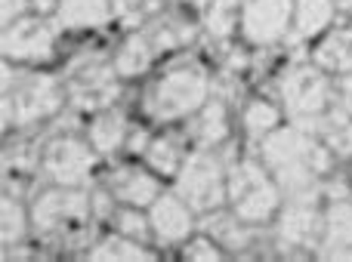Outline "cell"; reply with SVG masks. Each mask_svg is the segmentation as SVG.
<instances>
[{
    "label": "cell",
    "instance_id": "6da1fadb",
    "mask_svg": "<svg viewBox=\"0 0 352 262\" xmlns=\"http://www.w3.org/2000/svg\"><path fill=\"white\" fill-rule=\"evenodd\" d=\"M263 164L278 182L281 195H297L318 182V176L331 170V148L316 133L303 127H275L263 136Z\"/></svg>",
    "mask_w": 352,
    "mask_h": 262
},
{
    "label": "cell",
    "instance_id": "7a4b0ae2",
    "mask_svg": "<svg viewBox=\"0 0 352 262\" xmlns=\"http://www.w3.org/2000/svg\"><path fill=\"white\" fill-rule=\"evenodd\" d=\"M68 102V93L50 74L12 71L3 62V127H34Z\"/></svg>",
    "mask_w": 352,
    "mask_h": 262
},
{
    "label": "cell",
    "instance_id": "3957f363",
    "mask_svg": "<svg viewBox=\"0 0 352 262\" xmlns=\"http://www.w3.org/2000/svg\"><path fill=\"white\" fill-rule=\"evenodd\" d=\"M207 99H210V74L201 65H176L148 86L146 115L158 123H173L201 111Z\"/></svg>",
    "mask_w": 352,
    "mask_h": 262
},
{
    "label": "cell",
    "instance_id": "277c9868",
    "mask_svg": "<svg viewBox=\"0 0 352 262\" xmlns=\"http://www.w3.org/2000/svg\"><path fill=\"white\" fill-rule=\"evenodd\" d=\"M226 185H229V204L232 213L241 216L250 226H266L278 216L281 210V189L266 170V164L254 158L232 160L229 173H226Z\"/></svg>",
    "mask_w": 352,
    "mask_h": 262
},
{
    "label": "cell",
    "instance_id": "5b68a950",
    "mask_svg": "<svg viewBox=\"0 0 352 262\" xmlns=\"http://www.w3.org/2000/svg\"><path fill=\"white\" fill-rule=\"evenodd\" d=\"M278 86L281 105H285L287 117L294 127H303L316 133L318 117L328 111L331 105V80L318 65H294L275 80Z\"/></svg>",
    "mask_w": 352,
    "mask_h": 262
},
{
    "label": "cell",
    "instance_id": "8992f818",
    "mask_svg": "<svg viewBox=\"0 0 352 262\" xmlns=\"http://www.w3.org/2000/svg\"><path fill=\"white\" fill-rule=\"evenodd\" d=\"M176 195L195 210V213H210L229 201V185H226V167L210 148H198L186 158V164L176 173Z\"/></svg>",
    "mask_w": 352,
    "mask_h": 262
},
{
    "label": "cell",
    "instance_id": "52a82bcc",
    "mask_svg": "<svg viewBox=\"0 0 352 262\" xmlns=\"http://www.w3.org/2000/svg\"><path fill=\"white\" fill-rule=\"evenodd\" d=\"M291 201L275 216V244L281 247H322L324 232V210H322V189H306L297 195H287Z\"/></svg>",
    "mask_w": 352,
    "mask_h": 262
},
{
    "label": "cell",
    "instance_id": "ba28073f",
    "mask_svg": "<svg viewBox=\"0 0 352 262\" xmlns=\"http://www.w3.org/2000/svg\"><path fill=\"white\" fill-rule=\"evenodd\" d=\"M93 216V195L84 189H65L56 185L34 198L31 204V226L41 235H56V232H78L87 219Z\"/></svg>",
    "mask_w": 352,
    "mask_h": 262
},
{
    "label": "cell",
    "instance_id": "9c48e42d",
    "mask_svg": "<svg viewBox=\"0 0 352 262\" xmlns=\"http://www.w3.org/2000/svg\"><path fill=\"white\" fill-rule=\"evenodd\" d=\"M68 105L74 111H105L121 99V78L115 65H105L99 56L80 59L72 71V80L65 86Z\"/></svg>",
    "mask_w": 352,
    "mask_h": 262
},
{
    "label": "cell",
    "instance_id": "30bf717a",
    "mask_svg": "<svg viewBox=\"0 0 352 262\" xmlns=\"http://www.w3.org/2000/svg\"><path fill=\"white\" fill-rule=\"evenodd\" d=\"M93 167H96L93 148L72 133L53 136L41 154V173L53 185H65V189H84L93 176Z\"/></svg>",
    "mask_w": 352,
    "mask_h": 262
},
{
    "label": "cell",
    "instance_id": "8fae6325",
    "mask_svg": "<svg viewBox=\"0 0 352 262\" xmlns=\"http://www.w3.org/2000/svg\"><path fill=\"white\" fill-rule=\"evenodd\" d=\"M3 59L10 62H47L56 49V25L41 16H22L19 22L3 28Z\"/></svg>",
    "mask_w": 352,
    "mask_h": 262
},
{
    "label": "cell",
    "instance_id": "7c38bea8",
    "mask_svg": "<svg viewBox=\"0 0 352 262\" xmlns=\"http://www.w3.org/2000/svg\"><path fill=\"white\" fill-rule=\"evenodd\" d=\"M294 22V0H241V31L254 47H272Z\"/></svg>",
    "mask_w": 352,
    "mask_h": 262
},
{
    "label": "cell",
    "instance_id": "4fadbf2b",
    "mask_svg": "<svg viewBox=\"0 0 352 262\" xmlns=\"http://www.w3.org/2000/svg\"><path fill=\"white\" fill-rule=\"evenodd\" d=\"M148 222L161 244H186L195 232V210L179 195H158L148 207Z\"/></svg>",
    "mask_w": 352,
    "mask_h": 262
},
{
    "label": "cell",
    "instance_id": "5bb4252c",
    "mask_svg": "<svg viewBox=\"0 0 352 262\" xmlns=\"http://www.w3.org/2000/svg\"><path fill=\"white\" fill-rule=\"evenodd\" d=\"M109 191L127 207H152L161 195V182L140 167H118L109 179Z\"/></svg>",
    "mask_w": 352,
    "mask_h": 262
},
{
    "label": "cell",
    "instance_id": "9a60e30c",
    "mask_svg": "<svg viewBox=\"0 0 352 262\" xmlns=\"http://www.w3.org/2000/svg\"><path fill=\"white\" fill-rule=\"evenodd\" d=\"M201 226H204V232L210 235L219 247H226V250H244V247L254 244V226L244 222L241 216H235V213H226L223 207L204 213Z\"/></svg>",
    "mask_w": 352,
    "mask_h": 262
},
{
    "label": "cell",
    "instance_id": "2e32d148",
    "mask_svg": "<svg viewBox=\"0 0 352 262\" xmlns=\"http://www.w3.org/2000/svg\"><path fill=\"white\" fill-rule=\"evenodd\" d=\"M111 19V0H59L56 6V25L68 31L102 28Z\"/></svg>",
    "mask_w": 352,
    "mask_h": 262
},
{
    "label": "cell",
    "instance_id": "e0dca14e",
    "mask_svg": "<svg viewBox=\"0 0 352 262\" xmlns=\"http://www.w3.org/2000/svg\"><path fill=\"white\" fill-rule=\"evenodd\" d=\"M316 133L331 148V154L352 158V115L343 105H328V111L316 123Z\"/></svg>",
    "mask_w": 352,
    "mask_h": 262
},
{
    "label": "cell",
    "instance_id": "ac0fdd59",
    "mask_svg": "<svg viewBox=\"0 0 352 262\" xmlns=\"http://www.w3.org/2000/svg\"><path fill=\"white\" fill-rule=\"evenodd\" d=\"M316 65L328 74L352 71V25H340V28L328 31V37L316 47Z\"/></svg>",
    "mask_w": 352,
    "mask_h": 262
},
{
    "label": "cell",
    "instance_id": "d6986e66",
    "mask_svg": "<svg viewBox=\"0 0 352 262\" xmlns=\"http://www.w3.org/2000/svg\"><path fill=\"white\" fill-rule=\"evenodd\" d=\"M155 56L158 53H155V47H152V40H148L146 31H133V34L121 43V49H118V56H115L118 78L127 80V78H140V74H146L148 68H152Z\"/></svg>",
    "mask_w": 352,
    "mask_h": 262
},
{
    "label": "cell",
    "instance_id": "ffe728a7",
    "mask_svg": "<svg viewBox=\"0 0 352 262\" xmlns=\"http://www.w3.org/2000/svg\"><path fill=\"white\" fill-rule=\"evenodd\" d=\"M334 0H294V34L297 37H318L334 22Z\"/></svg>",
    "mask_w": 352,
    "mask_h": 262
},
{
    "label": "cell",
    "instance_id": "44dd1931",
    "mask_svg": "<svg viewBox=\"0 0 352 262\" xmlns=\"http://www.w3.org/2000/svg\"><path fill=\"white\" fill-rule=\"evenodd\" d=\"M195 139H198V148H217L229 139V111L219 99H207L204 108L198 111Z\"/></svg>",
    "mask_w": 352,
    "mask_h": 262
},
{
    "label": "cell",
    "instance_id": "7402d4cb",
    "mask_svg": "<svg viewBox=\"0 0 352 262\" xmlns=\"http://www.w3.org/2000/svg\"><path fill=\"white\" fill-rule=\"evenodd\" d=\"M87 259H96V262H152L155 253L142 247V241L127 238V235H109L102 238L93 250H87Z\"/></svg>",
    "mask_w": 352,
    "mask_h": 262
},
{
    "label": "cell",
    "instance_id": "603a6c76",
    "mask_svg": "<svg viewBox=\"0 0 352 262\" xmlns=\"http://www.w3.org/2000/svg\"><path fill=\"white\" fill-rule=\"evenodd\" d=\"M322 247L334 250V247H352V198H340L324 207V232Z\"/></svg>",
    "mask_w": 352,
    "mask_h": 262
},
{
    "label": "cell",
    "instance_id": "cb8c5ba5",
    "mask_svg": "<svg viewBox=\"0 0 352 262\" xmlns=\"http://www.w3.org/2000/svg\"><path fill=\"white\" fill-rule=\"evenodd\" d=\"M127 133H130V123L121 111H105L99 115L96 121L90 123V145L96 148L99 154H111L127 142Z\"/></svg>",
    "mask_w": 352,
    "mask_h": 262
},
{
    "label": "cell",
    "instance_id": "d4e9b609",
    "mask_svg": "<svg viewBox=\"0 0 352 262\" xmlns=\"http://www.w3.org/2000/svg\"><path fill=\"white\" fill-rule=\"evenodd\" d=\"M146 34L152 40L155 53H167V49L188 47L198 37V28L192 22H182V19H155V25Z\"/></svg>",
    "mask_w": 352,
    "mask_h": 262
},
{
    "label": "cell",
    "instance_id": "484cf974",
    "mask_svg": "<svg viewBox=\"0 0 352 262\" xmlns=\"http://www.w3.org/2000/svg\"><path fill=\"white\" fill-rule=\"evenodd\" d=\"M146 154H148V167L155 173H161V176H176L188 158L179 136H158V139H152Z\"/></svg>",
    "mask_w": 352,
    "mask_h": 262
},
{
    "label": "cell",
    "instance_id": "4316f807",
    "mask_svg": "<svg viewBox=\"0 0 352 262\" xmlns=\"http://www.w3.org/2000/svg\"><path fill=\"white\" fill-rule=\"evenodd\" d=\"M235 25H241V0H210L204 16V31L213 40L232 37Z\"/></svg>",
    "mask_w": 352,
    "mask_h": 262
},
{
    "label": "cell",
    "instance_id": "83f0119b",
    "mask_svg": "<svg viewBox=\"0 0 352 262\" xmlns=\"http://www.w3.org/2000/svg\"><path fill=\"white\" fill-rule=\"evenodd\" d=\"M241 123H244V130H248V136L263 139V136H269L281 123V111H278V105L266 102V99H254V102L244 108Z\"/></svg>",
    "mask_w": 352,
    "mask_h": 262
},
{
    "label": "cell",
    "instance_id": "f1b7e54d",
    "mask_svg": "<svg viewBox=\"0 0 352 262\" xmlns=\"http://www.w3.org/2000/svg\"><path fill=\"white\" fill-rule=\"evenodd\" d=\"M0 222H3V232H0L3 247L19 244V241L25 238V232H28V213H25L22 204L10 195H3V201H0Z\"/></svg>",
    "mask_w": 352,
    "mask_h": 262
},
{
    "label": "cell",
    "instance_id": "f546056e",
    "mask_svg": "<svg viewBox=\"0 0 352 262\" xmlns=\"http://www.w3.org/2000/svg\"><path fill=\"white\" fill-rule=\"evenodd\" d=\"M115 228L121 235H127V238H136L146 244L148 235H152V222H148V216H142V207H127L124 204V210H118L115 216Z\"/></svg>",
    "mask_w": 352,
    "mask_h": 262
},
{
    "label": "cell",
    "instance_id": "4dcf8cb0",
    "mask_svg": "<svg viewBox=\"0 0 352 262\" xmlns=\"http://www.w3.org/2000/svg\"><path fill=\"white\" fill-rule=\"evenodd\" d=\"M182 257H186L188 262H219L223 259V250H219V244L210 238V235H201V238H188L186 241Z\"/></svg>",
    "mask_w": 352,
    "mask_h": 262
},
{
    "label": "cell",
    "instance_id": "1f68e13d",
    "mask_svg": "<svg viewBox=\"0 0 352 262\" xmlns=\"http://www.w3.org/2000/svg\"><path fill=\"white\" fill-rule=\"evenodd\" d=\"M142 10L146 0H111V16H118L127 28H136L142 22Z\"/></svg>",
    "mask_w": 352,
    "mask_h": 262
},
{
    "label": "cell",
    "instance_id": "d6a6232c",
    "mask_svg": "<svg viewBox=\"0 0 352 262\" xmlns=\"http://www.w3.org/2000/svg\"><path fill=\"white\" fill-rule=\"evenodd\" d=\"M31 0H0V19H3V28L12 22H19V19L28 12Z\"/></svg>",
    "mask_w": 352,
    "mask_h": 262
},
{
    "label": "cell",
    "instance_id": "836d02e7",
    "mask_svg": "<svg viewBox=\"0 0 352 262\" xmlns=\"http://www.w3.org/2000/svg\"><path fill=\"white\" fill-rule=\"evenodd\" d=\"M127 152L130 154H142V152H148V145H152V133L148 130H142V127H136V130H130L127 133Z\"/></svg>",
    "mask_w": 352,
    "mask_h": 262
},
{
    "label": "cell",
    "instance_id": "e575fe53",
    "mask_svg": "<svg viewBox=\"0 0 352 262\" xmlns=\"http://www.w3.org/2000/svg\"><path fill=\"white\" fill-rule=\"evenodd\" d=\"M111 201H115V195L105 189L93 191V216H115L111 213Z\"/></svg>",
    "mask_w": 352,
    "mask_h": 262
},
{
    "label": "cell",
    "instance_id": "d590c367",
    "mask_svg": "<svg viewBox=\"0 0 352 262\" xmlns=\"http://www.w3.org/2000/svg\"><path fill=\"white\" fill-rule=\"evenodd\" d=\"M340 105L352 115V71L340 78Z\"/></svg>",
    "mask_w": 352,
    "mask_h": 262
},
{
    "label": "cell",
    "instance_id": "8d00e7d4",
    "mask_svg": "<svg viewBox=\"0 0 352 262\" xmlns=\"http://www.w3.org/2000/svg\"><path fill=\"white\" fill-rule=\"evenodd\" d=\"M322 259H337V262H352V247H334V250H322Z\"/></svg>",
    "mask_w": 352,
    "mask_h": 262
},
{
    "label": "cell",
    "instance_id": "74e56055",
    "mask_svg": "<svg viewBox=\"0 0 352 262\" xmlns=\"http://www.w3.org/2000/svg\"><path fill=\"white\" fill-rule=\"evenodd\" d=\"M56 6H59V0H31V10L37 12H53Z\"/></svg>",
    "mask_w": 352,
    "mask_h": 262
},
{
    "label": "cell",
    "instance_id": "f35d334b",
    "mask_svg": "<svg viewBox=\"0 0 352 262\" xmlns=\"http://www.w3.org/2000/svg\"><path fill=\"white\" fill-rule=\"evenodd\" d=\"M170 0H146V12H161Z\"/></svg>",
    "mask_w": 352,
    "mask_h": 262
}]
</instances>
